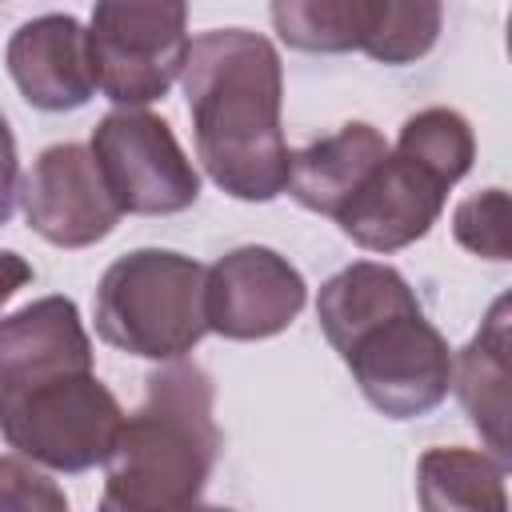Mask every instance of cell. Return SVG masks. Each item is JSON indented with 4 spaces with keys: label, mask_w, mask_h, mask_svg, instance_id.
<instances>
[{
    "label": "cell",
    "mask_w": 512,
    "mask_h": 512,
    "mask_svg": "<svg viewBox=\"0 0 512 512\" xmlns=\"http://www.w3.org/2000/svg\"><path fill=\"white\" fill-rule=\"evenodd\" d=\"M300 308L304 280L272 248H236L204 272V320L228 340L276 336Z\"/></svg>",
    "instance_id": "obj_8"
},
{
    "label": "cell",
    "mask_w": 512,
    "mask_h": 512,
    "mask_svg": "<svg viewBox=\"0 0 512 512\" xmlns=\"http://www.w3.org/2000/svg\"><path fill=\"white\" fill-rule=\"evenodd\" d=\"M316 316L368 404L384 416H424L448 396V344L396 268L360 260L336 272L320 288Z\"/></svg>",
    "instance_id": "obj_2"
},
{
    "label": "cell",
    "mask_w": 512,
    "mask_h": 512,
    "mask_svg": "<svg viewBox=\"0 0 512 512\" xmlns=\"http://www.w3.org/2000/svg\"><path fill=\"white\" fill-rule=\"evenodd\" d=\"M388 144L372 124H344L336 136L308 144L288 164V192L324 216H340L364 180L384 164Z\"/></svg>",
    "instance_id": "obj_13"
},
{
    "label": "cell",
    "mask_w": 512,
    "mask_h": 512,
    "mask_svg": "<svg viewBox=\"0 0 512 512\" xmlns=\"http://www.w3.org/2000/svg\"><path fill=\"white\" fill-rule=\"evenodd\" d=\"M12 204H16V140L0 112V224H8Z\"/></svg>",
    "instance_id": "obj_21"
},
{
    "label": "cell",
    "mask_w": 512,
    "mask_h": 512,
    "mask_svg": "<svg viewBox=\"0 0 512 512\" xmlns=\"http://www.w3.org/2000/svg\"><path fill=\"white\" fill-rule=\"evenodd\" d=\"M448 188L452 184L440 172H432L428 164L396 148L364 180V188L336 216V224L344 228V236H352L368 252H396L420 240L436 224Z\"/></svg>",
    "instance_id": "obj_10"
},
{
    "label": "cell",
    "mask_w": 512,
    "mask_h": 512,
    "mask_svg": "<svg viewBox=\"0 0 512 512\" xmlns=\"http://www.w3.org/2000/svg\"><path fill=\"white\" fill-rule=\"evenodd\" d=\"M380 0H308V4H272L276 32L304 52H348L368 48L376 28Z\"/></svg>",
    "instance_id": "obj_16"
},
{
    "label": "cell",
    "mask_w": 512,
    "mask_h": 512,
    "mask_svg": "<svg viewBox=\"0 0 512 512\" xmlns=\"http://www.w3.org/2000/svg\"><path fill=\"white\" fill-rule=\"evenodd\" d=\"M96 172L120 212L168 216L200 196V176L180 152L172 128L140 108L108 112L92 132Z\"/></svg>",
    "instance_id": "obj_7"
},
{
    "label": "cell",
    "mask_w": 512,
    "mask_h": 512,
    "mask_svg": "<svg viewBox=\"0 0 512 512\" xmlns=\"http://www.w3.org/2000/svg\"><path fill=\"white\" fill-rule=\"evenodd\" d=\"M416 492L424 512H508L500 460L472 448H432L420 456Z\"/></svg>",
    "instance_id": "obj_15"
},
{
    "label": "cell",
    "mask_w": 512,
    "mask_h": 512,
    "mask_svg": "<svg viewBox=\"0 0 512 512\" xmlns=\"http://www.w3.org/2000/svg\"><path fill=\"white\" fill-rule=\"evenodd\" d=\"M24 216L48 244L84 248L116 228L120 208L112 204L92 152L80 144H56L24 180Z\"/></svg>",
    "instance_id": "obj_9"
},
{
    "label": "cell",
    "mask_w": 512,
    "mask_h": 512,
    "mask_svg": "<svg viewBox=\"0 0 512 512\" xmlns=\"http://www.w3.org/2000/svg\"><path fill=\"white\" fill-rule=\"evenodd\" d=\"M32 280V268L16 256V252H0V304L16 296V288H24Z\"/></svg>",
    "instance_id": "obj_22"
},
{
    "label": "cell",
    "mask_w": 512,
    "mask_h": 512,
    "mask_svg": "<svg viewBox=\"0 0 512 512\" xmlns=\"http://www.w3.org/2000/svg\"><path fill=\"white\" fill-rule=\"evenodd\" d=\"M204 272L196 260L160 248L120 256L96 288L100 340L148 360L184 356L208 332Z\"/></svg>",
    "instance_id": "obj_4"
},
{
    "label": "cell",
    "mask_w": 512,
    "mask_h": 512,
    "mask_svg": "<svg viewBox=\"0 0 512 512\" xmlns=\"http://www.w3.org/2000/svg\"><path fill=\"white\" fill-rule=\"evenodd\" d=\"M180 76L208 176L236 200L280 196L292 156L280 132L276 48L256 32L216 28L188 40Z\"/></svg>",
    "instance_id": "obj_1"
},
{
    "label": "cell",
    "mask_w": 512,
    "mask_h": 512,
    "mask_svg": "<svg viewBox=\"0 0 512 512\" xmlns=\"http://www.w3.org/2000/svg\"><path fill=\"white\" fill-rule=\"evenodd\" d=\"M436 32H440V4L380 0L376 28H372V40L364 52L372 60H384V64H408L432 48Z\"/></svg>",
    "instance_id": "obj_18"
},
{
    "label": "cell",
    "mask_w": 512,
    "mask_h": 512,
    "mask_svg": "<svg viewBox=\"0 0 512 512\" xmlns=\"http://www.w3.org/2000/svg\"><path fill=\"white\" fill-rule=\"evenodd\" d=\"M456 392L488 448L508 456V300H496L476 340L460 352Z\"/></svg>",
    "instance_id": "obj_14"
},
{
    "label": "cell",
    "mask_w": 512,
    "mask_h": 512,
    "mask_svg": "<svg viewBox=\"0 0 512 512\" xmlns=\"http://www.w3.org/2000/svg\"><path fill=\"white\" fill-rule=\"evenodd\" d=\"M396 148H404L408 156H416L420 164H428L432 172H440L448 184H456L472 168V156H476L472 128L452 108H424V112H416L400 128Z\"/></svg>",
    "instance_id": "obj_17"
},
{
    "label": "cell",
    "mask_w": 512,
    "mask_h": 512,
    "mask_svg": "<svg viewBox=\"0 0 512 512\" xmlns=\"http://www.w3.org/2000/svg\"><path fill=\"white\" fill-rule=\"evenodd\" d=\"M8 72L24 100L44 112L80 108L96 92L88 72L84 28L60 12L16 28V36L8 40Z\"/></svg>",
    "instance_id": "obj_12"
},
{
    "label": "cell",
    "mask_w": 512,
    "mask_h": 512,
    "mask_svg": "<svg viewBox=\"0 0 512 512\" xmlns=\"http://www.w3.org/2000/svg\"><path fill=\"white\" fill-rule=\"evenodd\" d=\"M220 432L212 420V380L196 364L148 376L136 416H124L108 452L100 512H192L216 464Z\"/></svg>",
    "instance_id": "obj_3"
},
{
    "label": "cell",
    "mask_w": 512,
    "mask_h": 512,
    "mask_svg": "<svg viewBox=\"0 0 512 512\" xmlns=\"http://www.w3.org/2000/svg\"><path fill=\"white\" fill-rule=\"evenodd\" d=\"M192 512H232V508H192Z\"/></svg>",
    "instance_id": "obj_23"
},
{
    "label": "cell",
    "mask_w": 512,
    "mask_h": 512,
    "mask_svg": "<svg viewBox=\"0 0 512 512\" xmlns=\"http://www.w3.org/2000/svg\"><path fill=\"white\" fill-rule=\"evenodd\" d=\"M456 240L488 260H508L512 256V204L504 188H488L480 196H468L456 216H452Z\"/></svg>",
    "instance_id": "obj_19"
},
{
    "label": "cell",
    "mask_w": 512,
    "mask_h": 512,
    "mask_svg": "<svg viewBox=\"0 0 512 512\" xmlns=\"http://www.w3.org/2000/svg\"><path fill=\"white\" fill-rule=\"evenodd\" d=\"M124 412L92 376H56L28 388H0V432L20 452L56 472H88L108 460Z\"/></svg>",
    "instance_id": "obj_5"
},
{
    "label": "cell",
    "mask_w": 512,
    "mask_h": 512,
    "mask_svg": "<svg viewBox=\"0 0 512 512\" xmlns=\"http://www.w3.org/2000/svg\"><path fill=\"white\" fill-rule=\"evenodd\" d=\"M188 8L184 4H132L104 0L92 8L88 72L92 84L116 104H148L168 92L188 56Z\"/></svg>",
    "instance_id": "obj_6"
},
{
    "label": "cell",
    "mask_w": 512,
    "mask_h": 512,
    "mask_svg": "<svg viewBox=\"0 0 512 512\" xmlns=\"http://www.w3.org/2000/svg\"><path fill=\"white\" fill-rule=\"evenodd\" d=\"M0 512H68V500L20 456H0Z\"/></svg>",
    "instance_id": "obj_20"
},
{
    "label": "cell",
    "mask_w": 512,
    "mask_h": 512,
    "mask_svg": "<svg viewBox=\"0 0 512 512\" xmlns=\"http://www.w3.org/2000/svg\"><path fill=\"white\" fill-rule=\"evenodd\" d=\"M92 372V344L64 296H44L0 320V388H28Z\"/></svg>",
    "instance_id": "obj_11"
}]
</instances>
